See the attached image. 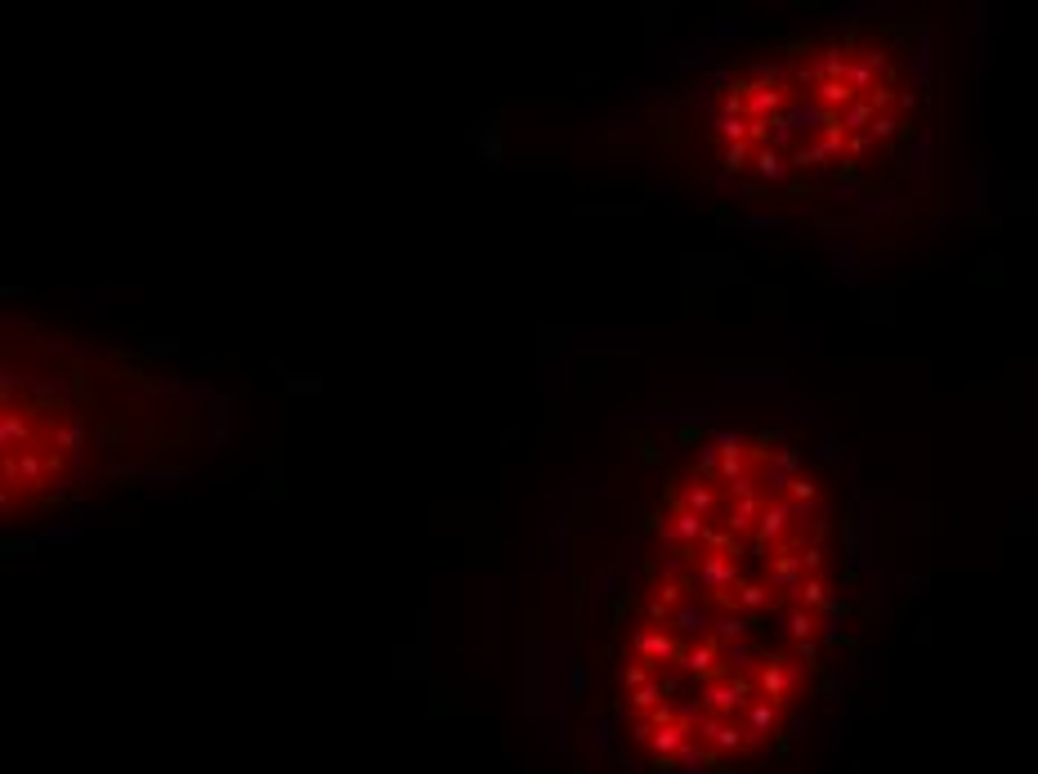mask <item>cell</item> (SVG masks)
<instances>
[{
    "mask_svg": "<svg viewBox=\"0 0 1038 774\" xmlns=\"http://www.w3.org/2000/svg\"><path fill=\"white\" fill-rule=\"evenodd\" d=\"M918 90L900 86V58L882 41H806L775 58L752 63L721 95L717 117L743 121L748 170L766 184L792 175L855 179L869 161L890 153Z\"/></svg>",
    "mask_w": 1038,
    "mask_h": 774,
    "instance_id": "1",
    "label": "cell"
},
{
    "mask_svg": "<svg viewBox=\"0 0 1038 774\" xmlns=\"http://www.w3.org/2000/svg\"><path fill=\"white\" fill-rule=\"evenodd\" d=\"M636 649H640L645 658H654V663H663V658H680L676 640H672V636H658V631H636Z\"/></svg>",
    "mask_w": 1038,
    "mask_h": 774,
    "instance_id": "2",
    "label": "cell"
},
{
    "mask_svg": "<svg viewBox=\"0 0 1038 774\" xmlns=\"http://www.w3.org/2000/svg\"><path fill=\"white\" fill-rule=\"evenodd\" d=\"M658 703V685H645L640 694H636V708H654Z\"/></svg>",
    "mask_w": 1038,
    "mask_h": 774,
    "instance_id": "3",
    "label": "cell"
}]
</instances>
